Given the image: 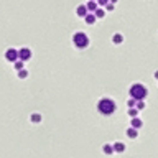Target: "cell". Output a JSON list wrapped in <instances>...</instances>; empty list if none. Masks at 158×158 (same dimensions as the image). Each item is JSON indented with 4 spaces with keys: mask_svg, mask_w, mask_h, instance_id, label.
<instances>
[{
    "mask_svg": "<svg viewBox=\"0 0 158 158\" xmlns=\"http://www.w3.org/2000/svg\"><path fill=\"white\" fill-rule=\"evenodd\" d=\"M129 96L130 99H135V100H145L147 96H148V87L142 82H133V84L129 87Z\"/></svg>",
    "mask_w": 158,
    "mask_h": 158,
    "instance_id": "obj_1",
    "label": "cell"
},
{
    "mask_svg": "<svg viewBox=\"0 0 158 158\" xmlns=\"http://www.w3.org/2000/svg\"><path fill=\"white\" fill-rule=\"evenodd\" d=\"M97 110L102 115H112L114 112L117 110V104L110 97H100L97 102Z\"/></svg>",
    "mask_w": 158,
    "mask_h": 158,
    "instance_id": "obj_2",
    "label": "cell"
},
{
    "mask_svg": "<svg viewBox=\"0 0 158 158\" xmlns=\"http://www.w3.org/2000/svg\"><path fill=\"white\" fill-rule=\"evenodd\" d=\"M89 36L86 35L84 31H76L74 35H72V45L76 46L78 50H84V48H87L89 46Z\"/></svg>",
    "mask_w": 158,
    "mask_h": 158,
    "instance_id": "obj_3",
    "label": "cell"
},
{
    "mask_svg": "<svg viewBox=\"0 0 158 158\" xmlns=\"http://www.w3.org/2000/svg\"><path fill=\"white\" fill-rule=\"evenodd\" d=\"M5 59L8 63H15V61H18V50H15V48H7L5 51Z\"/></svg>",
    "mask_w": 158,
    "mask_h": 158,
    "instance_id": "obj_4",
    "label": "cell"
},
{
    "mask_svg": "<svg viewBox=\"0 0 158 158\" xmlns=\"http://www.w3.org/2000/svg\"><path fill=\"white\" fill-rule=\"evenodd\" d=\"M18 59H20V61H23V63L30 61V59H31V50H30V48H26V46L20 48V50H18Z\"/></svg>",
    "mask_w": 158,
    "mask_h": 158,
    "instance_id": "obj_5",
    "label": "cell"
},
{
    "mask_svg": "<svg viewBox=\"0 0 158 158\" xmlns=\"http://www.w3.org/2000/svg\"><path fill=\"white\" fill-rule=\"evenodd\" d=\"M112 147H114V153H124L125 148H127L124 142H114Z\"/></svg>",
    "mask_w": 158,
    "mask_h": 158,
    "instance_id": "obj_6",
    "label": "cell"
},
{
    "mask_svg": "<svg viewBox=\"0 0 158 158\" xmlns=\"http://www.w3.org/2000/svg\"><path fill=\"white\" fill-rule=\"evenodd\" d=\"M142 125H143V120H142L140 117L130 118V127H132V129H135V130H138V129H142Z\"/></svg>",
    "mask_w": 158,
    "mask_h": 158,
    "instance_id": "obj_7",
    "label": "cell"
},
{
    "mask_svg": "<svg viewBox=\"0 0 158 158\" xmlns=\"http://www.w3.org/2000/svg\"><path fill=\"white\" fill-rule=\"evenodd\" d=\"M86 8H87V12H89V13H96V10L99 8V5H97V2L89 0V2L86 3Z\"/></svg>",
    "mask_w": 158,
    "mask_h": 158,
    "instance_id": "obj_8",
    "label": "cell"
},
{
    "mask_svg": "<svg viewBox=\"0 0 158 158\" xmlns=\"http://www.w3.org/2000/svg\"><path fill=\"white\" fill-rule=\"evenodd\" d=\"M87 8H86V3L84 5H78V8H76V15L78 17H81V18H86V15H87Z\"/></svg>",
    "mask_w": 158,
    "mask_h": 158,
    "instance_id": "obj_9",
    "label": "cell"
},
{
    "mask_svg": "<svg viewBox=\"0 0 158 158\" xmlns=\"http://www.w3.org/2000/svg\"><path fill=\"white\" fill-rule=\"evenodd\" d=\"M112 43L114 45H122L124 43V35L122 33H114L112 35Z\"/></svg>",
    "mask_w": 158,
    "mask_h": 158,
    "instance_id": "obj_10",
    "label": "cell"
},
{
    "mask_svg": "<svg viewBox=\"0 0 158 158\" xmlns=\"http://www.w3.org/2000/svg\"><path fill=\"white\" fill-rule=\"evenodd\" d=\"M41 120H43V115H41L40 112H33L31 115H30V122H31V124H40Z\"/></svg>",
    "mask_w": 158,
    "mask_h": 158,
    "instance_id": "obj_11",
    "label": "cell"
},
{
    "mask_svg": "<svg viewBox=\"0 0 158 158\" xmlns=\"http://www.w3.org/2000/svg\"><path fill=\"white\" fill-rule=\"evenodd\" d=\"M125 135H127L129 138H132V140H133V138H137V137H138V130H135V129L129 127V129H127V132H125Z\"/></svg>",
    "mask_w": 158,
    "mask_h": 158,
    "instance_id": "obj_12",
    "label": "cell"
},
{
    "mask_svg": "<svg viewBox=\"0 0 158 158\" xmlns=\"http://www.w3.org/2000/svg\"><path fill=\"white\" fill-rule=\"evenodd\" d=\"M84 21L87 23V25H94V23L97 21V18H96V15H94V13H87V15H86V18H84Z\"/></svg>",
    "mask_w": 158,
    "mask_h": 158,
    "instance_id": "obj_13",
    "label": "cell"
},
{
    "mask_svg": "<svg viewBox=\"0 0 158 158\" xmlns=\"http://www.w3.org/2000/svg\"><path fill=\"white\" fill-rule=\"evenodd\" d=\"M102 151H104L105 155H112V153H114V147H112V143H104L102 145Z\"/></svg>",
    "mask_w": 158,
    "mask_h": 158,
    "instance_id": "obj_14",
    "label": "cell"
},
{
    "mask_svg": "<svg viewBox=\"0 0 158 158\" xmlns=\"http://www.w3.org/2000/svg\"><path fill=\"white\" fill-rule=\"evenodd\" d=\"M13 69H15V71L18 72V71H21V69H25V63H23V61H15V63H13Z\"/></svg>",
    "mask_w": 158,
    "mask_h": 158,
    "instance_id": "obj_15",
    "label": "cell"
},
{
    "mask_svg": "<svg viewBox=\"0 0 158 158\" xmlns=\"http://www.w3.org/2000/svg\"><path fill=\"white\" fill-rule=\"evenodd\" d=\"M127 114H129V117H130V118H135V117H138V109H137V107L127 109Z\"/></svg>",
    "mask_w": 158,
    "mask_h": 158,
    "instance_id": "obj_16",
    "label": "cell"
},
{
    "mask_svg": "<svg viewBox=\"0 0 158 158\" xmlns=\"http://www.w3.org/2000/svg\"><path fill=\"white\" fill-rule=\"evenodd\" d=\"M28 76H30V72H28V69H26V68H25V69H21V71H18V78L20 79H26Z\"/></svg>",
    "mask_w": 158,
    "mask_h": 158,
    "instance_id": "obj_17",
    "label": "cell"
},
{
    "mask_svg": "<svg viewBox=\"0 0 158 158\" xmlns=\"http://www.w3.org/2000/svg\"><path fill=\"white\" fill-rule=\"evenodd\" d=\"M94 15H96V18H104V17H105V10H104V8H97Z\"/></svg>",
    "mask_w": 158,
    "mask_h": 158,
    "instance_id": "obj_18",
    "label": "cell"
},
{
    "mask_svg": "<svg viewBox=\"0 0 158 158\" xmlns=\"http://www.w3.org/2000/svg\"><path fill=\"white\" fill-rule=\"evenodd\" d=\"M127 105H129V109L137 107V100H135V99H129V100H127Z\"/></svg>",
    "mask_w": 158,
    "mask_h": 158,
    "instance_id": "obj_19",
    "label": "cell"
},
{
    "mask_svg": "<svg viewBox=\"0 0 158 158\" xmlns=\"http://www.w3.org/2000/svg\"><path fill=\"white\" fill-rule=\"evenodd\" d=\"M145 105H147V104H145V100H138V102H137V109H138V112H140V110H143V109H145Z\"/></svg>",
    "mask_w": 158,
    "mask_h": 158,
    "instance_id": "obj_20",
    "label": "cell"
},
{
    "mask_svg": "<svg viewBox=\"0 0 158 158\" xmlns=\"http://www.w3.org/2000/svg\"><path fill=\"white\" fill-rule=\"evenodd\" d=\"M105 10H114V3H112V2H109V3H107V7H105Z\"/></svg>",
    "mask_w": 158,
    "mask_h": 158,
    "instance_id": "obj_21",
    "label": "cell"
},
{
    "mask_svg": "<svg viewBox=\"0 0 158 158\" xmlns=\"http://www.w3.org/2000/svg\"><path fill=\"white\" fill-rule=\"evenodd\" d=\"M153 78H155V79H157V81H158V69H157V71H155V72H153Z\"/></svg>",
    "mask_w": 158,
    "mask_h": 158,
    "instance_id": "obj_22",
    "label": "cell"
}]
</instances>
